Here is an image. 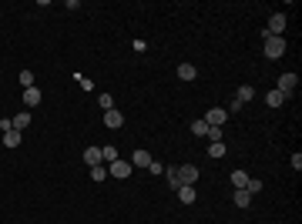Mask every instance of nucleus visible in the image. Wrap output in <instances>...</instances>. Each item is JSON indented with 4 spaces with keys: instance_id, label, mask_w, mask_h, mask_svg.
Segmentation results:
<instances>
[{
    "instance_id": "1a4fd4ad",
    "label": "nucleus",
    "mask_w": 302,
    "mask_h": 224,
    "mask_svg": "<svg viewBox=\"0 0 302 224\" xmlns=\"http://www.w3.org/2000/svg\"><path fill=\"white\" fill-rule=\"evenodd\" d=\"M84 164H88V168L104 164V161H101V147H84Z\"/></svg>"
},
{
    "instance_id": "6e6552de",
    "label": "nucleus",
    "mask_w": 302,
    "mask_h": 224,
    "mask_svg": "<svg viewBox=\"0 0 302 224\" xmlns=\"http://www.w3.org/2000/svg\"><path fill=\"white\" fill-rule=\"evenodd\" d=\"M104 124L114 131V127H121V124H124V114L118 111V107H111V111H104Z\"/></svg>"
},
{
    "instance_id": "4468645a",
    "label": "nucleus",
    "mask_w": 302,
    "mask_h": 224,
    "mask_svg": "<svg viewBox=\"0 0 302 224\" xmlns=\"http://www.w3.org/2000/svg\"><path fill=\"white\" fill-rule=\"evenodd\" d=\"M232 201H235V208H248V204H252V194H248L245 188H235Z\"/></svg>"
},
{
    "instance_id": "5701e85b",
    "label": "nucleus",
    "mask_w": 302,
    "mask_h": 224,
    "mask_svg": "<svg viewBox=\"0 0 302 224\" xmlns=\"http://www.w3.org/2000/svg\"><path fill=\"white\" fill-rule=\"evenodd\" d=\"M245 191L255 198V194H262V181H255V178H248V184H245Z\"/></svg>"
},
{
    "instance_id": "f03ea898",
    "label": "nucleus",
    "mask_w": 302,
    "mask_h": 224,
    "mask_svg": "<svg viewBox=\"0 0 302 224\" xmlns=\"http://www.w3.org/2000/svg\"><path fill=\"white\" fill-rule=\"evenodd\" d=\"M131 171H134L131 161H124V157H118V161H111V164H108V174H111V178H118V181H124Z\"/></svg>"
},
{
    "instance_id": "b1692460",
    "label": "nucleus",
    "mask_w": 302,
    "mask_h": 224,
    "mask_svg": "<svg viewBox=\"0 0 302 224\" xmlns=\"http://www.w3.org/2000/svg\"><path fill=\"white\" fill-rule=\"evenodd\" d=\"M98 104H101V111H111V107H114V97H111V94H101Z\"/></svg>"
},
{
    "instance_id": "7ed1b4c3",
    "label": "nucleus",
    "mask_w": 302,
    "mask_h": 224,
    "mask_svg": "<svg viewBox=\"0 0 302 224\" xmlns=\"http://www.w3.org/2000/svg\"><path fill=\"white\" fill-rule=\"evenodd\" d=\"M295 87H299V77H295V74H282V77H279V87H275V90H279L282 97H292V94H295Z\"/></svg>"
},
{
    "instance_id": "2eb2a0df",
    "label": "nucleus",
    "mask_w": 302,
    "mask_h": 224,
    "mask_svg": "<svg viewBox=\"0 0 302 224\" xmlns=\"http://www.w3.org/2000/svg\"><path fill=\"white\" fill-rule=\"evenodd\" d=\"M155 157L148 154V151H134V157H131V168H148Z\"/></svg>"
},
{
    "instance_id": "9b49d317",
    "label": "nucleus",
    "mask_w": 302,
    "mask_h": 224,
    "mask_svg": "<svg viewBox=\"0 0 302 224\" xmlns=\"http://www.w3.org/2000/svg\"><path fill=\"white\" fill-rule=\"evenodd\" d=\"M198 77V67H195V64H178V80H195Z\"/></svg>"
},
{
    "instance_id": "dca6fc26",
    "label": "nucleus",
    "mask_w": 302,
    "mask_h": 224,
    "mask_svg": "<svg viewBox=\"0 0 302 224\" xmlns=\"http://www.w3.org/2000/svg\"><path fill=\"white\" fill-rule=\"evenodd\" d=\"M4 147H21V131H4Z\"/></svg>"
},
{
    "instance_id": "ddd939ff",
    "label": "nucleus",
    "mask_w": 302,
    "mask_h": 224,
    "mask_svg": "<svg viewBox=\"0 0 302 224\" xmlns=\"http://www.w3.org/2000/svg\"><path fill=\"white\" fill-rule=\"evenodd\" d=\"M24 104H27V111L37 107V104H41V90L37 87H24Z\"/></svg>"
},
{
    "instance_id": "423d86ee",
    "label": "nucleus",
    "mask_w": 302,
    "mask_h": 224,
    "mask_svg": "<svg viewBox=\"0 0 302 224\" xmlns=\"http://www.w3.org/2000/svg\"><path fill=\"white\" fill-rule=\"evenodd\" d=\"M201 121L208 124V127H222V124H225V121H228V114H225V111H222V107H212V111L205 114V117H201Z\"/></svg>"
},
{
    "instance_id": "a211bd4d",
    "label": "nucleus",
    "mask_w": 302,
    "mask_h": 224,
    "mask_svg": "<svg viewBox=\"0 0 302 224\" xmlns=\"http://www.w3.org/2000/svg\"><path fill=\"white\" fill-rule=\"evenodd\" d=\"M208 157H212V161L215 157H225V144L222 141H208Z\"/></svg>"
},
{
    "instance_id": "20e7f679",
    "label": "nucleus",
    "mask_w": 302,
    "mask_h": 224,
    "mask_svg": "<svg viewBox=\"0 0 302 224\" xmlns=\"http://www.w3.org/2000/svg\"><path fill=\"white\" fill-rule=\"evenodd\" d=\"M282 30H285V13H272V17H268L265 34L268 37H282Z\"/></svg>"
},
{
    "instance_id": "412c9836",
    "label": "nucleus",
    "mask_w": 302,
    "mask_h": 224,
    "mask_svg": "<svg viewBox=\"0 0 302 224\" xmlns=\"http://www.w3.org/2000/svg\"><path fill=\"white\" fill-rule=\"evenodd\" d=\"M232 184H235V188H245L248 174H245V171H232Z\"/></svg>"
},
{
    "instance_id": "0eeeda50",
    "label": "nucleus",
    "mask_w": 302,
    "mask_h": 224,
    "mask_svg": "<svg viewBox=\"0 0 302 224\" xmlns=\"http://www.w3.org/2000/svg\"><path fill=\"white\" fill-rule=\"evenodd\" d=\"M11 127L24 134V131L31 127V111H21V114H14V117H11Z\"/></svg>"
},
{
    "instance_id": "f3484780",
    "label": "nucleus",
    "mask_w": 302,
    "mask_h": 224,
    "mask_svg": "<svg viewBox=\"0 0 302 224\" xmlns=\"http://www.w3.org/2000/svg\"><path fill=\"white\" fill-rule=\"evenodd\" d=\"M101 161H104V164L118 161V147H114V144H104V147H101Z\"/></svg>"
},
{
    "instance_id": "cd10ccee",
    "label": "nucleus",
    "mask_w": 302,
    "mask_h": 224,
    "mask_svg": "<svg viewBox=\"0 0 302 224\" xmlns=\"http://www.w3.org/2000/svg\"><path fill=\"white\" fill-rule=\"evenodd\" d=\"M78 80H81V87H84V90H94V80H91V77H81V74H78Z\"/></svg>"
},
{
    "instance_id": "6ab92c4d",
    "label": "nucleus",
    "mask_w": 302,
    "mask_h": 224,
    "mask_svg": "<svg viewBox=\"0 0 302 224\" xmlns=\"http://www.w3.org/2000/svg\"><path fill=\"white\" fill-rule=\"evenodd\" d=\"M265 104H268V107H282V104H285V97H282L279 90H268V94H265Z\"/></svg>"
},
{
    "instance_id": "f8f14e48",
    "label": "nucleus",
    "mask_w": 302,
    "mask_h": 224,
    "mask_svg": "<svg viewBox=\"0 0 302 224\" xmlns=\"http://www.w3.org/2000/svg\"><path fill=\"white\" fill-rule=\"evenodd\" d=\"M252 97H255V87H248V84H242V87H238V94H235V104L242 107V104H248Z\"/></svg>"
},
{
    "instance_id": "4be33fe9",
    "label": "nucleus",
    "mask_w": 302,
    "mask_h": 224,
    "mask_svg": "<svg viewBox=\"0 0 302 224\" xmlns=\"http://www.w3.org/2000/svg\"><path fill=\"white\" fill-rule=\"evenodd\" d=\"M108 178V164H98V168H91V181H104Z\"/></svg>"
},
{
    "instance_id": "f257e3e1",
    "label": "nucleus",
    "mask_w": 302,
    "mask_h": 224,
    "mask_svg": "<svg viewBox=\"0 0 302 224\" xmlns=\"http://www.w3.org/2000/svg\"><path fill=\"white\" fill-rule=\"evenodd\" d=\"M285 54V37H268L265 34V57L268 60H279Z\"/></svg>"
},
{
    "instance_id": "39448f33",
    "label": "nucleus",
    "mask_w": 302,
    "mask_h": 224,
    "mask_svg": "<svg viewBox=\"0 0 302 224\" xmlns=\"http://www.w3.org/2000/svg\"><path fill=\"white\" fill-rule=\"evenodd\" d=\"M175 171H178V181H181V184L195 188V181H198V168H195V164H185V168H175Z\"/></svg>"
},
{
    "instance_id": "9d476101",
    "label": "nucleus",
    "mask_w": 302,
    "mask_h": 224,
    "mask_svg": "<svg viewBox=\"0 0 302 224\" xmlns=\"http://www.w3.org/2000/svg\"><path fill=\"white\" fill-rule=\"evenodd\" d=\"M175 194H178V201H181V204H195V201H198V194H195V188H188V184H181V188L175 191Z\"/></svg>"
},
{
    "instance_id": "a878e982",
    "label": "nucleus",
    "mask_w": 302,
    "mask_h": 224,
    "mask_svg": "<svg viewBox=\"0 0 302 224\" xmlns=\"http://www.w3.org/2000/svg\"><path fill=\"white\" fill-rule=\"evenodd\" d=\"M148 171H151V174H165V164H161V161H151Z\"/></svg>"
},
{
    "instance_id": "393cba45",
    "label": "nucleus",
    "mask_w": 302,
    "mask_h": 224,
    "mask_svg": "<svg viewBox=\"0 0 302 224\" xmlns=\"http://www.w3.org/2000/svg\"><path fill=\"white\" fill-rule=\"evenodd\" d=\"M205 137H208V141H222V127H208V134Z\"/></svg>"
},
{
    "instance_id": "bb28decb",
    "label": "nucleus",
    "mask_w": 302,
    "mask_h": 224,
    "mask_svg": "<svg viewBox=\"0 0 302 224\" xmlns=\"http://www.w3.org/2000/svg\"><path fill=\"white\" fill-rule=\"evenodd\" d=\"M21 84H24V87H34V74H31V70H24V74H21Z\"/></svg>"
},
{
    "instance_id": "aec40b11",
    "label": "nucleus",
    "mask_w": 302,
    "mask_h": 224,
    "mask_svg": "<svg viewBox=\"0 0 302 224\" xmlns=\"http://www.w3.org/2000/svg\"><path fill=\"white\" fill-rule=\"evenodd\" d=\"M191 134H195V137H205V134H208V124H205V121L198 117V121L191 124Z\"/></svg>"
}]
</instances>
